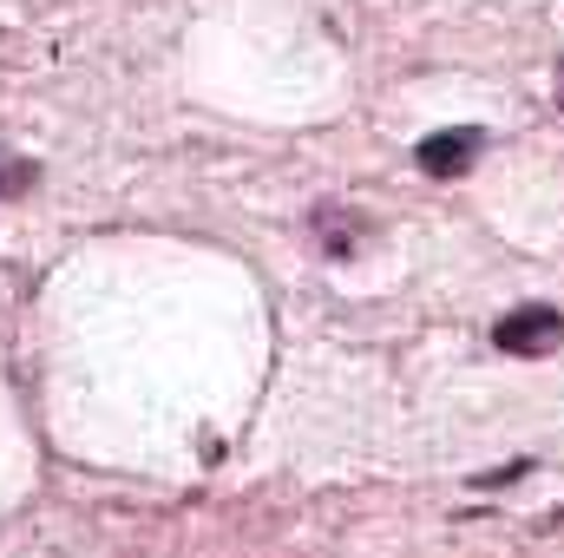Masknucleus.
Instances as JSON below:
<instances>
[{"instance_id": "nucleus-2", "label": "nucleus", "mask_w": 564, "mask_h": 558, "mask_svg": "<svg viewBox=\"0 0 564 558\" xmlns=\"http://www.w3.org/2000/svg\"><path fill=\"white\" fill-rule=\"evenodd\" d=\"M479 151H486V132H479V126H446V132L421 139L414 164H421L426 178H466Z\"/></svg>"}, {"instance_id": "nucleus-3", "label": "nucleus", "mask_w": 564, "mask_h": 558, "mask_svg": "<svg viewBox=\"0 0 564 558\" xmlns=\"http://www.w3.org/2000/svg\"><path fill=\"white\" fill-rule=\"evenodd\" d=\"M315 237H322L328 257H355V250H361V217H348V211H315Z\"/></svg>"}, {"instance_id": "nucleus-4", "label": "nucleus", "mask_w": 564, "mask_h": 558, "mask_svg": "<svg viewBox=\"0 0 564 558\" xmlns=\"http://www.w3.org/2000/svg\"><path fill=\"white\" fill-rule=\"evenodd\" d=\"M558 106H564V66H558Z\"/></svg>"}, {"instance_id": "nucleus-1", "label": "nucleus", "mask_w": 564, "mask_h": 558, "mask_svg": "<svg viewBox=\"0 0 564 558\" xmlns=\"http://www.w3.org/2000/svg\"><path fill=\"white\" fill-rule=\"evenodd\" d=\"M492 342H499L506 355H552V348L564 342V315H558V309H545V302L512 309V315L492 329Z\"/></svg>"}]
</instances>
